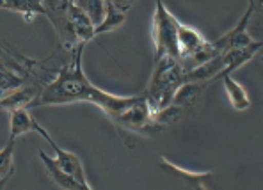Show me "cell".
Returning a JSON list of instances; mask_svg holds the SVG:
<instances>
[{
  "label": "cell",
  "mask_w": 263,
  "mask_h": 190,
  "mask_svg": "<svg viewBox=\"0 0 263 190\" xmlns=\"http://www.w3.org/2000/svg\"><path fill=\"white\" fill-rule=\"evenodd\" d=\"M178 25L180 20L171 14L162 0H157L153 16V41H155V61L169 55L180 61V48H178Z\"/></svg>",
  "instance_id": "277c9868"
},
{
  "label": "cell",
  "mask_w": 263,
  "mask_h": 190,
  "mask_svg": "<svg viewBox=\"0 0 263 190\" xmlns=\"http://www.w3.org/2000/svg\"><path fill=\"white\" fill-rule=\"evenodd\" d=\"M0 9H4V0H0Z\"/></svg>",
  "instance_id": "44dd1931"
},
{
  "label": "cell",
  "mask_w": 263,
  "mask_h": 190,
  "mask_svg": "<svg viewBox=\"0 0 263 190\" xmlns=\"http://www.w3.org/2000/svg\"><path fill=\"white\" fill-rule=\"evenodd\" d=\"M73 2L87 14V18L95 27H98L103 22V16H105V4H103V0H73Z\"/></svg>",
  "instance_id": "e0dca14e"
},
{
  "label": "cell",
  "mask_w": 263,
  "mask_h": 190,
  "mask_svg": "<svg viewBox=\"0 0 263 190\" xmlns=\"http://www.w3.org/2000/svg\"><path fill=\"white\" fill-rule=\"evenodd\" d=\"M68 16H69V22H71L77 41L87 43L95 37V25H92L91 20L87 18V14L84 13L73 0L68 2Z\"/></svg>",
  "instance_id": "8fae6325"
},
{
  "label": "cell",
  "mask_w": 263,
  "mask_h": 190,
  "mask_svg": "<svg viewBox=\"0 0 263 190\" xmlns=\"http://www.w3.org/2000/svg\"><path fill=\"white\" fill-rule=\"evenodd\" d=\"M105 4V16H103V22L100 23L98 27H95V36L98 34H107L110 30H116L125 23L126 14L121 13V11L116 9L114 6V0H103Z\"/></svg>",
  "instance_id": "9a60e30c"
},
{
  "label": "cell",
  "mask_w": 263,
  "mask_h": 190,
  "mask_svg": "<svg viewBox=\"0 0 263 190\" xmlns=\"http://www.w3.org/2000/svg\"><path fill=\"white\" fill-rule=\"evenodd\" d=\"M110 121L118 128L119 135L123 137L126 146H134L132 144V137L134 135L152 137V135L160 134L164 130V128L155 123L153 110L144 94L134 96L128 105L123 108L118 116H114Z\"/></svg>",
  "instance_id": "3957f363"
},
{
  "label": "cell",
  "mask_w": 263,
  "mask_h": 190,
  "mask_svg": "<svg viewBox=\"0 0 263 190\" xmlns=\"http://www.w3.org/2000/svg\"><path fill=\"white\" fill-rule=\"evenodd\" d=\"M23 84H25V77L22 73L14 71L9 66H6V63L0 59V94L22 87Z\"/></svg>",
  "instance_id": "2e32d148"
},
{
  "label": "cell",
  "mask_w": 263,
  "mask_h": 190,
  "mask_svg": "<svg viewBox=\"0 0 263 190\" xmlns=\"http://www.w3.org/2000/svg\"><path fill=\"white\" fill-rule=\"evenodd\" d=\"M7 181H9V178H0V190H2L4 187H6Z\"/></svg>",
  "instance_id": "ffe728a7"
},
{
  "label": "cell",
  "mask_w": 263,
  "mask_h": 190,
  "mask_svg": "<svg viewBox=\"0 0 263 190\" xmlns=\"http://www.w3.org/2000/svg\"><path fill=\"white\" fill-rule=\"evenodd\" d=\"M206 40L201 36L194 27L183 25L180 22L178 25V48H180V64L183 66V69L187 68V64L192 61V57L206 45Z\"/></svg>",
  "instance_id": "52a82bcc"
},
{
  "label": "cell",
  "mask_w": 263,
  "mask_h": 190,
  "mask_svg": "<svg viewBox=\"0 0 263 190\" xmlns=\"http://www.w3.org/2000/svg\"><path fill=\"white\" fill-rule=\"evenodd\" d=\"M37 155H40L41 162L45 164L50 180H52L59 188H64V190H86V188H84V185L79 183V181H77L71 174H68L64 169L59 167V164L55 162V158L48 157V155H46L45 151H41V149H40V153H37Z\"/></svg>",
  "instance_id": "30bf717a"
},
{
  "label": "cell",
  "mask_w": 263,
  "mask_h": 190,
  "mask_svg": "<svg viewBox=\"0 0 263 190\" xmlns=\"http://www.w3.org/2000/svg\"><path fill=\"white\" fill-rule=\"evenodd\" d=\"M135 4V0H114V6L118 11H121V13L126 14V11L130 9L132 6Z\"/></svg>",
  "instance_id": "d6986e66"
},
{
  "label": "cell",
  "mask_w": 263,
  "mask_h": 190,
  "mask_svg": "<svg viewBox=\"0 0 263 190\" xmlns=\"http://www.w3.org/2000/svg\"><path fill=\"white\" fill-rule=\"evenodd\" d=\"M34 121H36V119L30 116L27 107L11 110L9 112V137L18 139L20 135L34 131Z\"/></svg>",
  "instance_id": "7c38bea8"
},
{
  "label": "cell",
  "mask_w": 263,
  "mask_h": 190,
  "mask_svg": "<svg viewBox=\"0 0 263 190\" xmlns=\"http://www.w3.org/2000/svg\"><path fill=\"white\" fill-rule=\"evenodd\" d=\"M34 131H37V134H40L41 137H43L45 141L53 148V151H55V162L59 164V167L64 169L68 174H71L79 183L84 185V188L86 190H91L92 187L89 185V181L86 178V170H84V165H82V162H80V158L77 157L75 153H71V151H66V149L61 148V146L57 144L52 137H50L48 131H46L37 121H34Z\"/></svg>",
  "instance_id": "5b68a950"
},
{
  "label": "cell",
  "mask_w": 263,
  "mask_h": 190,
  "mask_svg": "<svg viewBox=\"0 0 263 190\" xmlns=\"http://www.w3.org/2000/svg\"><path fill=\"white\" fill-rule=\"evenodd\" d=\"M86 43L77 45V48L71 50L73 59L69 64H64L59 69L57 77L45 85L40 91L37 98L30 103V107H43V105H66V103L75 102H87L92 103L105 112V116L112 119L118 116L134 96H116L107 91H102L100 87L92 85L91 80L86 77V71L82 69V50ZM29 107V108H30Z\"/></svg>",
  "instance_id": "6da1fadb"
},
{
  "label": "cell",
  "mask_w": 263,
  "mask_h": 190,
  "mask_svg": "<svg viewBox=\"0 0 263 190\" xmlns=\"http://www.w3.org/2000/svg\"><path fill=\"white\" fill-rule=\"evenodd\" d=\"M14 142H16V139L9 137L7 144L0 149V178H11L14 173V165H13Z\"/></svg>",
  "instance_id": "ac0fdd59"
},
{
  "label": "cell",
  "mask_w": 263,
  "mask_h": 190,
  "mask_svg": "<svg viewBox=\"0 0 263 190\" xmlns=\"http://www.w3.org/2000/svg\"><path fill=\"white\" fill-rule=\"evenodd\" d=\"M185 73L187 71L180 64V61L173 59L169 55H164L158 61H155V71L144 92L153 112L171 103V98L178 85L185 82Z\"/></svg>",
  "instance_id": "7a4b0ae2"
},
{
  "label": "cell",
  "mask_w": 263,
  "mask_h": 190,
  "mask_svg": "<svg viewBox=\"0 0 263 190\" xmlns=\"http://www.w3.org/2000/svg\"><path fill=\"white\" fill-rule=\"evenodd\" d=\"M206 87L208 82H204V80H185V82L178 85V89L171 98V103L181 107L187 114H196Z\"/></svg>",
  "instance_id": "8992f818"
},
{
  "label": "cell",
  "mask_w": 263,
  "mask_h": 190,
  "mask_svg": "<svg viewBox=\"0 0 263 190\" xmlns=\"http://www.w3.org/2000/svg\"><path fill=\"white\" fill-rule=\"evenodd\" d=\"M222 82H224V89H226V94H228V100H230L231 107L240 112L247 110V108L251 107V100L246 89H243L231 75L222 77Z\"/></svg>",
  "instance_id": "4fadbf2b"
},
{
  "label": "cell",
  "mask_w": 263,
  "mask_h": 190,
  "mask_svg": "<svg viewBox=\"0 0 263 190\" xmlns=\"http://www.w3.org/2000/svg\"><path fill=\"white\" fill-rule=\"evenodd\" d=\"M41 89L36 85H22L18 89H13L9 92H4L0 94V108L2 110H14V108H22V107H30V103L37 98Z\"/></svg>",
  "instance_id": "9c48e42d"
},
{
  "label": "cell",
  "mask_w": 263,
  "mask_h": 190,
  "mask_svg": "<svg viewBox=\"0 0 263 190\" xmlns=\"http://www.w3.org/2000/svg\"><path fill=\"white\" fill-rule=\"evenodd\" d=\"M4 9L22 14L25 22H32L36 14H45L43 0H4Z\"/></svg>",
  "instance_id": "5bb4252c"
},
{
  "label": "cell",
  "mask_w": 263,
  "mask_h": 190,
  "mask_svg": "<svg viewBox=\"0 0 263 190\" xmlns=\"http://www.w3.org/2000/svg\"><path fill=\"white\" fill-rule=\"evenodd\" d=\"M160 167L164 170H169L171 174H175L178 180L183 181L187 187L197 188V190H206L208 188V178H212V170H189V169H181L176 164L169 162L167 158H162Z\"/></svg>",
  "instance_id": "ba28073f"
}]
</instances>
